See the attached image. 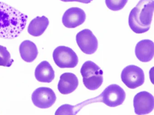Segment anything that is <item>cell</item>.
<instances>
[{
  "mask_svg": "<svg viewBox=\"0 0 154 115\" xmlns=\"http://www.w3.org/2000/svg\"><path fill=\"white\" fill-rule=\"evenodd\" d=\"M28 17L9 5L0 2V38L13 39L25 29Z\"/></svg>",
  "mask_w": 154,
  "mask_h": 115,
  "instance_id": "cell-1",
  "label": "cell"
},
{
  "mask_svg": "<svg viewBox=\"0 0 154 115\" xmlns=\"http://www.w3.org/2000/svg\"><path fill=\"white\" fill-rule=\"evenodd\" d=\"M154 11V0H140L129 16L131 29L136 34H143L149 30Z\"/></svg>",
  "mask_w": 154,
  "mask_h": 115,
  "instance_id": "cell-2",
  "label": "cell"
},
{
  "mask_svg": "<svg viewBox=\"0 0 154 115\" xmlns=\"http://www.w3.org/2000/svg\"><path fill=\"white\" fill-rule=\"evenodd\" d=\"M81 73L84 84L91 90L99 89L103 82V71L95 63L91 61L85 62L82 66Z\"/></svg>",
  "mask_w": 154,
  "mask_h": 115,
  "instance_id": "cell-3",
  "label": "cell"
},
{
  "mask_svg": "<svg viewBox=\"0 0 154 115\" xmlns=\"http://www.w3.org/2000/svg\"><path fill=\"white\" fill-rule=\"evenodd\" d=\"M56 64L61 68H73L77 65L79 59L75 52L67 47H57L53 54Z\"/></svg>",
  "mask_w": 154,
  "mask_h": 115,
  "instance_id": "cell-4",
  "label": "cell"
},
{
  "mask_svg": "<svg viewBox=\"0 0 154 115\" xmlns=\"http://www.w3.org/2000/svg\"><path fill=\"white\" fill-rule=\"evenodd\" d=\"M121 79L123 83L131 89L141 86L145 82L143 70L135 65H129L122 70Z\"/></svg>",
  "mask_w": 154,
  "mask_h": 115,
  "instance_id": "cell-5",
  "label": "cell"
},
{
  "mask_svg": "<svg viewBox=\"0 0 154 115\" xmlns=\"http://www.w3.org/2000/svg\"><path fill=\"white\" fill-rule=\"evenodd\" d=\"M102 102L110 107L122 105L126 98L124 90L119 85L112 84L108 86L100 95Z\"/></svg>",
  "mask_w": 154,
  "mask_h": 115,
  "instance_id": "cell-6",
  "label": "cell"
},
{
  "mask_svg": "<svg viewBox=\"0 0 154 115\" xmlns=\"http://www.w3.org/2000/svg\"><path fill=\"white\" fill-rule=\"evenodd\" d=\"M76 41L82 52L86 54H93L98 49V40L90 29H85L77 33Z\"/></svg>",
  "mask_w": 154,
  "mask_h": 115,
  "instance_id": "cell-7",
  "label": "cell"
},
{
  "mask_svg": "<svg viewBox=\"0 0 154 115\" xmlns=\"http://www.w3.org/2000/svg\"><path fill=\"white\" fill-rule=\"evenodd\" d=\"M57 97L54 91L48 87L38 88L32 93V100L36 107L46 109L53 106Z\"/></svg>",
  "mask_w": 154,
  "mask_h": 115,
  "instance_id": "cell-8",
  "label": "cell"
},
{
  "mask_svg": "<svg viewBox=\"0 0 154 115\" xmlns=\"http://www.w3.org/2000/svg\"><path fill=\"white\" fill-rule=\"evenodd\" d=\"M133 106L137 115L149 114L154 109V97L148 92H140L134 97Z\"/></svg>",
  "mask_w": 154,
  "mask_h": 115,
  "instance_id": "cell-9",
  "label": "cell"
},
{
  "mask_svg": "<svg viewBox=\"0 0 154 115\" xmlns=\"http://www.w3.org/2000/svg\"><path fill=\"white\" fill-rule=\"evenodd\" d=\"M86 19V14L82 9L72 8L64 13L62 22L66 27L75 28L83 24Z\"/></svg>",
  "mask_w": 154,
  "mask_h": 115,
  "instance_id": "cell-10",
  "label": "cell"
},
{
  "mask_svg": "<svg viewBox=\"0 0 154 115\" xmlns=\"http://www.w3.org/2000/svg\"><path fill=\"white\" fill-rule=\"evenodd\" d=\"M135 53L137 58L140 62H149L154 57V43L149 39L141 40L136 45Z\"/></svg>",
  "mask_w": 154,
  "mask_h": 115,
  "instance_id": "cell-11",
  "label": "cell"
},
{
  "mask_svg": "<svg viewBox=\"0 0 154 115\" xmlns=\"http://www.w3.org/2000/svg\"><path fill=\"white\" fill-rule=\"evenodd\" d=\"M78 84L79 81L75 74L72 73H65L60 76L57 88L60 93L68 94L74 91Z\"/></svg>",
  "mask_w": 154,
  "mask_h": 115,
  "instance_id": "cell-12",
  "label": "cell"
},
{
  "mask_svg": "<svg viewBox=\"0 0 154 115\" xmlns=\"http://www.w3.org/2000/svg\"><path fill=\"white\" fill-rule=\"evenodd\" d=\"M35 76L38 81L49 83L55 78V71L47 61L41 62L35 69Z\"/></svg>",
  "mask_w": 154,
  "mask_h": 115,
  "instance_id": "cell-13",
  "label": "cell"
},
{
  "mask_svg": "<svg viewBox=\"0 0 154 115\" xmlns=\"http://www.w3.org/2000/svg\"><path fill=\"white\" fill-rule=\"evenodd\" d=\"M21 58L27 62H32L37 58L38 50L35 43L30 40L23 41L20 46Z\"/></svg>",
  "mask_w": 154,
  "mask_h": 115,
  "instance_id": "cell-14",
  "label": "cell"
},
{
  "mask_svg": "<svg viewBox=\"0 0 154 115\" xmlns=\"http://www.w3.org/2000/svg\"><path fill=\"white\" fill-rule=\"evenodd\" d=\"M49 23V20L46 17H37L29 23L28 27V32L33 36H40L46 30Z\"/></svg>",
  "mask_w": 154,
  "mask_h": 115,
  "instance_id": "cell-15",
  "label": "cell"
},
{
  "mask_svg": "<svg viewBox=\"0 0 154 115\" xmlns=\"http://www.w3.org/2000/svg\"><path fill=\"white\" fill-rule=\"evenodd\" d=\"M13 62L7 47L0 45V66L10 67Z\"/></svg>",
  "mask_w": 154,
  "mask_h": 115,
  "instance_id": "cell-16",
  "label": "cell"
},
{
  "mask_svg": "<svg viewBox=\"0 0 154 115\" xmlns=\"http://www.w3.org/2000/svg\"><path fill=\"white\" fill-rule=\"evenodd\" d=\"M128 0H105L107 8L112 11L122 9L128 2Z\"/></svg>",
  "mask_w": 154,
  "mask_h": 115,
  "instance_id": "cell-17",
  "label": "cell"
},
{
  "mask_svg": "<svg viewBox=\"0 0 154 115\" xmlns=\"http://www.w3.org/2000/svg\"><path fill=\"white\" fill-rule=\"evenodd\" d=\"M74 107L69 104L62 105L56 110L55 115H73Z\"/></svg>",
  "mask_w": 154,
  "mask_h": 115,
  "instance_id": "cell-18",
  "label": "cell"
},
{
  "mask_svg": "<svg viewBox=\"0 0 154 115\" xmlns=\"http://www.w3.org/2000/svg\"><path fill=\"white\" fill-rule=\"evenodd\" d=\"M61 1L63 2H81V3H84V4H88L91 3L93 0H61Z\"/></svg>",
  "mask_w": 154,
  "mask_h": 115,
  "instance_id": "cell-19",
  "label": "cell"
}]
</instances>
